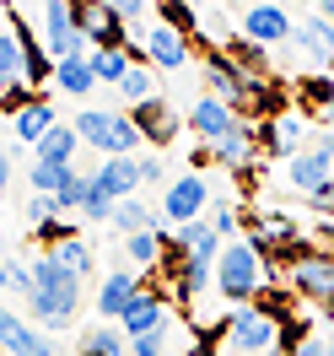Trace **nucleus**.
Instances as JSON below:
<instances>
[{"instance_id": "nucleus-1", "label": "nucleus", "mask_w": 334, "mask_h": 356, "mask_svg": "<svg viewBox=\"0 0 334 356\" xmlns=\"http://www.w3.org/2000/svg\"><path fill=\"white\" fill-rule=\"evenodd\" d=\"M81 308V275H70L54 254H38L33 259V291H27V313H33V324L49 334L70 330V318Z\"/></svg>"}, {"instance_id": "nucleus-2", "label": "nucleus", "mask_w": 334, "mask_h": 356, "mask_svg": "<svg viewBox=\"0 0 334 356\" xmlns=\"http://www.w3.org/2000/svg\"><path fill=\"white\" fill-rule=\"evenodd\" d=\"M269 281H275V270L265 265V254L248 243V238L222 243V254H216V291H222L232 308H248Z\"/></svg>"}, {"instance_id": "nucleus-3", "label": "nucleus", "mask_w": 334, "mask_h": 356, "mask_svg": "<svg viewBox=\"0 0 334 356\" xmlns=\"http://www.w3.org/2000/svg\"><path fill=\"white\" fill-rule=\"evenodd\" d=\"M70 124L81 135V146H92L103 156H135L146 146L140 130H135V119H130V108H81Z\"/></svg>"}, {"instance_id": "nucleus-4", "label": "nucleus", "mask_w": 334, "mask_h": 356, "mask_svg": "<svg viewBox=\"0 0 334 356\" xmlns=\"http://www.w3.org/2000/svg\"><path fill=\"white\" fill-rule=\"evenodd\" d=\"M222 340L237 356H269V351H275V340H281V324H275L265 308L248 302V308H232L222 318Z\"/></svg>"}, {"instance_id": "nucleus-5", "label": "nucleus", "mask_w": 334, "mask_h": 356, "mask_svg": "<svg viewBox=\"0 0 334 356\" xmlns=\"http://www.w3.org/2000/svg\"><path fill=\"white\" fill-rule=\"evenodd\" d=\"M44 49L49 60H87L92 54V38L81 33L70 0H44Z\"/></svg>"}, {"instance_id": "nucleus-6", "label": "nucleus", "mask_w": 334, "mask_h": 356, "mask_svg": "<svg viewBox=\"0 0 334 356\" xmlns=\"http://www.w3.org/2000/svg\"><path fill=\"white\" fill-rule=\"evenodd\" d=\"M216 205V195H210V184H205L200 173H178L167 189H162V216L173 227H183V222H200L205 211Z\"/></svg>"}, {"instance_id": "nucleus-7", "label": "nucleus", "mask_w": 334, "mask_h": 356, "mask_svg": "<svg viewBox=\"0 0 334 356\" xmlns=\"http://www.w3.org/2000/svg\"><path fill=\"white\" fill-rule=\"evenodd\" d=\"M286 178H291V189H297L302 200L324 195V189L334 184V152H324L318 140H312V146H302L297 156H286Z\"/></svg>"}, {"instance_id": "nucleus-8", "label": "nucleus", "mask_w": 334, "mask_h": 356, "mask_svg": "<svg viewBox=\"0 0 334 356\" xmlns=\"http://www.w3.org/2000/svg\"><path fill=\"white\" fill-rule=\"evenodd\" d=\"M183 124L200 135L205 146H216L222 135H232L237 124H243V113L232 108V103H222V97H210V92H205V97H194V103H189V119H183Z\"/></svg>"}, {"instance_id": "nucleus-9", "label": "nucleus", "mask_w": 334, "mask_h": 356, "mask_svg": "<svg viewBox=\"0 0 334 356\" xmlns=\"http://www.w3.org/2000/svg\"><path fill=\"white\" fill-rule=\"evenodd\" d=\"M140 60L156 65V70H183L189 65V33H178V27H167V22H151L146 38H140Z\"/></svg>"}, {"instance_id": "nucleus-10", "label": "nucleus", "mask_w": 334, "mask_h": 356, "mask_svg": "<svg viewBox=\"0 0 334 356\" xmlns=\"http://www.w3.org/2000/svg\"><path fill=\"white\" fill-rule=\"evenodd\" d=\"M173 324V308H167V291H156L151 281L140 286V297H135L130 308H124V318H119V330L130 334H151V330H167Z\"/></svg>"}, {"instance_id": "nucleus-11", "label": "nucleus", "mask_w": 334, "mask_h": 356, "mask_svg": "<svg viewBox=\"0 0 334 356\" xmlns=\"http://www.w3.org/2000/svg\"><path fill=\"white\" fill-rule=\"evenodd\" d=\"M130 119H135V130H140L146 146H173V140H178V113H173L167 97H146V103H135Z\"/></svg>"}, {"instance_id": "nucleus-12", "label": "nucleus", "mask_w": 334, "mask_h": 356, "mask_svg": "<svg viewBox=\"0 0 334 356\" xmlns=\"http://www.w3.org/2000/svg\"><path fill=\"white\" fill-rule=\"evenodd\" d=\"M291 33H297V22L286 17V6H275V0H259V6H248L243 11V38H253V44H286Z\"/></svg>"}, {"instance_id": "nucleus-13", "label": "nucleus", "mask_w": 334, "mask_h": 356, "mask_svg": "<svg viewBox=\"0 0 334 356\" xmlns=\"http://www.w3.org/2000/svg\"><path fill=\"white\" fill-rule=\"evenodd\" d=\"M259 152H265V146H259V130H253V124L243 119V124H237L232 135H222V140L210 146V162H222L226 173H248V168L259 162Z\"/></svg>"}, {"instance_id": "nucleus-14", "label": "nucleus", "mask_w": 334, "mask_h": 356, "mask_svg": "<svg viewBox=\"0 0 334 356\" xmlns=\"http://www.w3.org/2000/svg\"><path fill=\"white\" fill-rule=\"evenodd\" d=\"M167 248H173V254H183V259H210V265H216V254H222V232L200 216V222L173 227V232H167Z\"/></svg>"}, {"instance_id": "nucleus-15", "label": "nucleus", "mask_w": 334, "mask_h": 356, "mask_svg": "<svg viewBox=\"0 0 334 356\" xmlns=\"http://www.w3.org/2000/svg\"><path fill=\"white\" fill-rule=\"evenodd\" d=\"M140 286H146V281H140L135 270H108V275H103V286H97V318H113V324H119L124 308L140 297Z\"/></svg>"}, {"instance_id": "nucleus-16", "label": "nucleus", "mask_w": 334, "mask_h": 356, "mask_svg": "<svg viewBox=\"0 0 334 356\" xmlns=\"http://www.w3.org/2000/svg\"><path fill=\"white\" fill-rule=\"evenodd\" d=\"M291 38H297V49L312 60V70H334V22L329 17H302Z\"/></svg>"}, {"instance_id": "nucleus-17", "label": "nucleus", "mask_w": 334, "mask_h": 356, "mask_svg": "<svg viewBox=\"0 0 334 356\" xmlns=\"http://www.w3.org/2000/svg\"><path fill=\"white\" fill-rule=\"evenodd\" d=\"M302 130H308L302 113L286 108V113H275V119L259 124V146H265L269 156H297V152H302Z\"/></svg>"}, {"instance_id": "nucleus-18", "label": "nucleus", "mask_w": 334, "mask_h": 356, "mask_svg": "<svg viewBox=\"0 0 334 356\" xmlns=\"http://www.w3.org/2000/svg\"><path fill=\"white\" fill-rule=\"evenodd\" d=\"M54 124H60V119H54V103H44V97H33V103H22V108H11V140H17V146H38Z\"/></svg>"}, {"instance_id": "nucleus-19", "label": "nucleus", "mask_w": 334, "mask_h": 356, "mask_svg": "<svg viewBox=\"0 0 334 356\" xmlns=\"http://www.w3.org/2000/svg\"><path fill=\"white\" fill-rule=\"evenodd\" d=\"M92 178H97V189H108L113 200H130L140 189V156H103V168Z\"/></svg>"}, {"instance_id": "nucleus-20", "label": "nucleus", "mask_w": 334, "mask_h": 356, "mask_svg": "<svg viewBox=\"0 0 334 356\" xmlns=\"http://www.w3.org/2000/svg\"><path fill=\"white\" fill-rule=\"evenodd\" d=\"M124 254H130V265H135V270L156 275V270H162V254H167V232H162V227L130 232V238H124Z\"/></svg>"}, {"instance_id": "nucleus-21", "label": "nucleus", "mask_w": 334, "mask_h": 356, "mask_svg": "<svg viewBox=\"0 0 334 356\" xmlns=\"http://www.w3.org/2000/svg\"><path fill=\"white\" fill-rule=\"evenodd\" d=\"M76 152H81L76 124H54V130L33 146V162H60V168H76Z\"/></svg>"}, {"instance_id": "nucleus-22", "label": "nucleus", "mask_w": 334, "mask_h": 356, "mask_svg": "<svg viewBox=\"0 0 334 356\" xmlns=\"http://www.w3.org/2000/svg\"><path fill=\"white\" fill-rule=\"evenodd\" d=\"M81 356H130V334L119 330L113 318L87 324V330H81Z\"/></svg>"}, {"instance_id": "nucleus-23", "label": "nucleus", "mask_w": 334, "mask_h": 356, "mask_svg": "<svg viewBox=\"0 0 334 356\" xmlns=\"http://www.w3.org/2000/svg\"><path fill=\"white\" fill-rule=\"evenodd\" d=\"M92 76H97V87H119L124 76H130V65L140 60L135 49H92Z\"/></svg>"}, {"instance_id": "nucleus-24", "label": "nucleus", "mask_w": 334, "mask_h": 356, "mask_svg": "<svg viewBox=\"0 0 334 356\" xmlns=\"http://www.w3.org/2000/svg\"><path fill=\"white\" fill-rule=\"evenodd\" d=\"M54 87L65 92V97H92L97 92L92 60H54Z\"/></svg>"}, {"instance_id": "nucleus-25", "label": "nucleus", "mask_w": 334, "mask_h": 356, "mask_svg": "<svg viewBox=\"0 0 334 356\" xmlns=\"http://www.w3.org/2000/svg\"><path fill=\"white\" fill-rule=\"evenodd\" d=\"M27 81V54L17 27H0V87H22Z\"/></svg>"}, {"instance_id": "nucleus-26", "label": "nucleus", "mask_w": 334, "mask_h": 356, "mask_svg": "<svg viewBox=\"0 0 334 356\" xmlns=\"http://www.w3.org/2000/svg\"><path fill=\"white\" fill-rule=\"evenodd\" d=\"M27 184H33V195H60L76 184V168H60V162H33L27 168Z\"/></svg>"}, {"instance_id": "nucleus-27", "label": "nucleus", "mask_w": 334, "mask_h": 356, "mask_svg": "<svg viewBox=\"0 0 334 356\" xmlns=\"http://www.w3.org/2000/svg\"><path fill=\"white\" fill-rule=\"evenodd\" d=\"M124 238L130 232H146V227H156V216H151V205H140V195H130V200H113V216H108Z\"/></svg>"}, {"instance_id": "nucleus-28", "label": "nucleus", "mask_w": 334, "mask_h": 356, "mask_svg": "<svg viewBox=\"0 0 334 356\" xmlns=\"http://www.w3.org/2000/svg\"><path fill=\"white\" fill-rule=\"evenodd\" d=\"M49 254H54V259H60V265H65L70 275H81V281L92 275V243L81 238V232H76V238H65V243H54Z\"/></svg>"}, {"instance_id": "nucleus-29", "label": "nucleus", "mask_w": 334, "mask_h": 356, "mask_svg": "<svg viewBox=\"0 0 334 356\" xmlns=\"http://www.w3.org/2000/svg\"><path fill=\"white\" fill-rule=\"evenodd\" d=\"M0 291L27 302V291H33V265H22L17 254H0Z\"/></svg>"}, {"instance_id": "nucleus-30", "label": "nucleus", "mask_w": 334, "mask_h": 356, "mask_svg": "<svg viewBox=\"0 0 334 356\" xmlns=\"http://www.w3.org/2000/svg\"><path fill=\"white\" fill-rule=\"evenodd\" d=\"M119 97H124V103H146V97H156V76H151V65H146V60H135L130 65V76H124V81H119Z\"/></svg>"}, {"instance_id": "nucleus-31", "label": "nucleus", "mask_w": 334, "mask_h": 356, "mask_svg": "<svg viewBox=\"0 0 334 356\" xmlns=\"http://www.w3.org/2000/svg\"><path fill=\"white\" fill-rule=\"evenodd\" d=\"M226 60H237L248 76H269V60H265V44L253 38H226Z\"/></svg>"}, {"instance_id": "nucleus-32", "label": "nucleus", "mask_w": 334, "mask_h": 356, "mask_svg": "<svg viewBox=\"0 0 334 356\" xmlns=\"http://www.w3.org/2000/svg\"><path fill=\"white\" fill-rule=\"evenodd\" d=\"M156 17H162L167 27H178V33H189V38L200 33V17H194L189 0H156Z\"/></svg>"}, {"instance_id": "nucleus-33", "label": "nucleus", "mask_w": 334, "mask_h": 356, "mask_svg": "<svg viewBox=\"0 0 334 356\" xmlns=\"http://www.w3.org/2000/svg\"><path fill=\"white\" fill-rule=\"evenodd\" d=\"M205 222H210L216 232H222V243H232V238H243V232H248V227H243V216H237V205H232V200H216Z\"/></svg>"}, {"instance_id": "nucleus-34", "label": "nucleus", "mask_w": 334, "mask_h": 356, "mask_svg": "<svg viewBox=\"0 0 334 356\" xmlns=\"http://www.w3.org/2000/svg\"><path fill=\"white\" fill-rule=\"evenodd\" d=\"M297 97H302V103H312V108L324 113V108H329V97H334V76H329V70H312L308 81L297 87Z\"/></svg>"}, {"instance_id": "nucleus-35", "label": "nucleus", "mask_w": 334, "mask_h": 356, "mask_svg": "<svg viewBox=\"0 0 334 356\" xmlns=\"http://www.w3.org/2000/svg\"><path fill=\"white\" fill-rule=\"evenodd\" d=\"M81 216H87V222H108V216H113V195H108V189H97V178L87 184V200H81Z\"/></svg>"}, {"instance_id": "nucleus-36", "label": "nucleus", "mask_w": 334, "mask_h": 356, "mask_svg": "<svg viewBox=\"0 0 334 356\" xmlns=\"http://www.w3.org/2000/svg\"><path fill=\"white\" fill-rule=\"evenodd\" d=\"M167 334H173V324H167V330H151V334H135L130 356H167Z\"/></svg>"}, {"instance_id": "nucleus-37", "label": "nucleus", "mask_w": 334, "mask_h": 356, "mask_svg": "<svg viewBox=\"0 0 334 356\" xmlns=\"http://www.w3.org/2000/svg\"><path fill=\"white\" fill-rule=\"evenodd\" d=\"M27 227H44V222H54L60 216V205H54V195H27Z\"/></svg>"}, {"instance_id": "nucleus-38", "label": "nucleus", "mask_w": 334, "mask_h": 356, "mask_svg": "<svg viewBox=\"0 0 334 356\" xmlns=\"http://www.w3.org/2000/svg\"><path fill=\"white\" fill-rule=\"evenodd\" d=\"M113 17H124V22H135V17H146L151 11V0H103Z\"/></svg>"}, {"instance_id": "nucleus-39", "label": "nucleus", "mask_w": 334, "mask_h": 356, "mask_svg": "<svg viewBox=\"0 0 334 356\" xmlns=\"http://www.w3.org/2000/svg\"><path fill=\"white\" fill-rule=\"evenodd\" d=\"M162 173H167V168H162V156H140V184H162Z\"/></svg>"}, {"instance_id": "nucleus-40", "label": "nucleus", "mask_w": 334, "mask_h": 356, "mask_svg": "<svg viewBox=\"0 0 334 356\" xmlns=\"http://www.w3.org/2000/svg\"><path fill=\"white\" fill-rule=\"evenodd\" d=\"M6 184H11V146L0 140V189H6Z\"/></svg>"}, {"instance_id": "nucleus-41", "label": "nucleus", "mask_w": 334, "mask_h": 356, "mask_svg": "<svg viewBox=\"0 0 334 356\" xmlns=\"http://www.w3.org/2000/svg\"><path fill=\"white\" fill-rule=\"evenodd\" d=\"M318 119H324V130H334V97H329V108L318 113Z\"/></svg>"}, {"instance_id": "nucleus-42", "label": "nucleus", "mask_w": 334, "mask_h": 356, "mask_svg": "<svg viewBox=\"0 0 334 356\" xmlns=\"http://www.w3.org/2000/svg\"><path fill=\"white\" fill-rule=\"evenodd\" d=\"M318 17H329V22H334V0H318Z\"/></svg>"}, {"instance_id": "nucleus-43", "label": "nucleus", "mask_w": 334, "mask_h": 356, "mask_svg": "<svg viewBox=\"0 0 334 356\" xmlns=\"http://www.w3.org/2000/svg\"><path fill=\"white\" fill-rule=\"evenodd\" d=\"M291 6H318V0H291Z\"/></svg>"}, {"instance_id": "nucleus-44", "label": "nucleus", "mask_w": 334, "mask_h": 356, "mask_svg": "<svg viewBox=\"0 0 334 356\" xmlns=\"http://www.w3.org/2000/svg\"><path fill=\"white\" fill-rule=\"evenodd\" d=\"M329 356H334V334H329Z\"/></svg>"}, {"instance_id": "nucleus-45", "label": "nucleus", "mask_w": 334, "mask_h": 356, "mask_svg": "<svg viewBox=\"0 0 334 356\" xmlns=\"http://www.w3.org/2000/svg\"><path fill=\"white\" fill-rule=\"evenodd\" d=\"M232 356H237V351H232Z\"/></svg>"}]
</instances>
